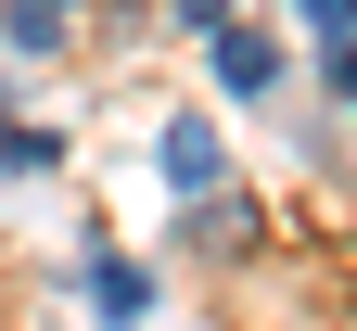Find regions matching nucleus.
<instances>
[{"label":"nucleus","mask_w":357,"mask_h":331,"mask_svg":"<svg viewBox=\"0 0 357 331\" xmlns=\"http://www.w3.org/2000/svg\"><path fill=\"white\" fill-rule=\"evenodd\" d=\"M178 255H204V268H243L255 255V204L217 178V192H192V217H178Z\"/></svg>","instance_id":"obj_1"},{"label":"nucleus","mask_w":357,"mask_h":331,"mask_svg":"<svg viewBox=\"0 0 357 331\" xmlns=\"http://www.w3.org/2000/svg\"><path fill=\"white\" fill-rule=\"evenodd\" d=\"M204 64H217L230 102H268V89H281V38H255V26L230 13V26H204Z\"/></svg>","instance_id":"obj_2"},{"label":"nucleus","mask_w":357,"mask_h":331,"mask_svg":"<svg viewBox=\"0 0 357 331\" xmlns=\"http://www.w3.org/2000/svg\"><path fill=\"white\" fill-rule=\"evenodd\" d=\"M217 166H230L217 128L204 115H166V140H153V178H166V192H217Z\"/></svg>","instance_id":"obj_3"},{"label":"nucleus","mask_w":357,"mask_h":331,"mask_svg":"<svg viewBox=\"0 0 357 331\" xmlns=\"http://www.w3.org/2000/svg\"><path fill=\"white\" fill-rule=\"evenodd\" d=\"M77 26H89V0H0V38L38 64V52H77Z\"/></svg>","instance_id":"obj_4"},{"label":"nucleus","mask_w":357,"mask_h":331,"mask_svg":"<svg viewBox=\"0 0 357 331\" xmlns=\"http://www.w3.org/2000/svg\"><path fill=\"white\" fill-rule=\"evenodd\" d=\"M77 293L102 306V318H141V306H153V280L128 268V255H89V268H77Z\"/></svg>","instance_id":"obj_5"},{"label":"nucleus","mask_w":357,"mask_h":331,"mask_svg":"<svg viewBox=\"0 0 357 331\" xmlns=\"http://www.w3.org/2000/svg\"><path fill=\"white\" fill-rule=\"evenodd\" d=\"M0 166L38 178V166H64V140H52V128H0Z\"/></svg>","instance_id":"obj_6"},{"label":"nucleus","mask_w":357,"mask_h":331,"mask_svg":"<svg viewBox=\"0 0 357 331\" xmlns=\"http://www.w3.org/2000/svg\"><path fill=\"white\" fill-rule=\"evenodd\" d=\"M294 13H306V26H319V38H332V52H344V38H357V0H294Z\"/></svg>","instance_id":"obj_7"},{"label":"nucleus","mask_w":357,"mask_h":331,"mask_svg":"<svg viewBox=\"0 0 357 331\" xmlns=\"http://www.w3.org/2000/svg\"><path fill=\"white\" fill-rule=\"evenodd\" d=\"M166 26H192V38H204V26H230V0H166Z\"/></svg>","instance_id":"obj_8"},{"label":"nucleus","mask_w":357,"mask_h":331,"mask_svg":"<svg viewBox=\"0 0 357 331\" xmlns=\"http://www.w3.org/2000/svg\"><path fill=\"white\" fill-rule=\"evenodd\" d=\"M0 115H13V102H0Z\"/></svg>","instance_id":"obj_9"}]
</instances>
